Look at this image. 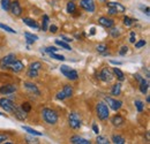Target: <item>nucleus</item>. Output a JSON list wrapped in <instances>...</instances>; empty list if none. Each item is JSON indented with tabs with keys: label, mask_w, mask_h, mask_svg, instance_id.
I'll list each match as a JSON object with an SVG mask.
<instances>
[{
	"label": "nucleus",
	"mask_w": 150,
	"mask_h": 144,
	"mask_svg": "<svg viewBox=\"0 0 150 144\" xmlns=\"http://www.w3.org/2000/svg\"><path fill=\"white\" fill-rule=\"evenodd\" d=\"M42 116L44 119V121L49 125H56L58 121V114L56 111L51 109V108H43L42 111Z\"/></svg>",
	"instance_id": "obj_1"
},
{
	"label": "nucleus",
	"mask_w": 150,
	"mask_h": 144,
	"mask_svg": "<svg viewBox=\"0 0 150 144\" xmlns=\"http://www.w3.org/2000/svg\"><path fill=\"white\" fill-rule=\"evenodd\" d=\"M96 112H97V116L100 120H106L109 118V106L105 105L104 103H99L96 106Z\"/></svg>",
	"instance_id": "obj_2"
},
{
	"label": "nucleus",
	"mask_w": 150,
	"mask_h": 144,
	"mask_svg": "<svg viewBox=\"0 0 150 144\" xmlns=\"http://www.w3.org/2000/svg\"><path fill=\"white\" fill-rule=\"evenodd\" d=\"M60 71H61V73H62L68 80H71V81H76V80L79 78L77 72L74 71V69H71L68 66H61V67H60Z\"/></svg>",
	"instance_id": "obj_3"
},
{
	"label": "nucleus",
	"mask_w": 150,
	"mask_h": 144,
	"mask_svg": "<svg viewBox=\"0 0 150 144\" xmlns=\"http://www.w3.org/2000/svg\"><path fill=\"white\" fill-rule=\"evenodd\" d=\"M16 60V56L14 53L7 54L6 56H4L1 60H0V68L1 69H6V68H9V66L12 65L13 61Z\"/></svg>",
	"instance_id": "obj_4"
},
{
	"label": "nucleus",
	"mask_w": 150,
	"mask_h": 144,
	"mask_svg": "<svg viewBox=\"0 0 150 144\" xmlns=\"http://www.w3.org/2000/svg\"><path fill=\"white\" fill-rule=\"evenodd\" d=\"M68 122H69L71 128H73V129H79L81 127V119H80L79 114L75 113V112L69 113V115H68Z\"/></svg>",
	"instance_id": "obj_5"
},
{
	"label": "nucleus",
	"mask_w": 150,
	"mask_h": 144,
	"mask_svg": "<svg viewBox=\"0 0 150 144\" xmlns=\"http://www.w3.org/2000/svg\"><path fill=\"white\" fill-rule=\"evenodd\" d=\"M72 95H73V88H72V85H68L67 84V85L64 87V89L60 91V92L57 93V98L60 99V100H64L66 98L72 97Z\"/></svg>",
	"instance_id": "obj_6"
},
{
	"label": "nucleus",
	"mask_w": 150,
	"mask_h": 144,
	"mask_svg": "<svg viewBox=\"0 0 150 144\" xmlns=\"http://www.w3.org/2000/svg\"><path fill=\"white\" fill-rule=\"evenodd\" d=\"M15 106L16 105L11 99H7V98H1L0 99V107L2 108L4 111H6V112H13Z\"/></svg>",
	"instance_id": "obj_7"
},
{
	"label": "nucleus",
	"mask_w": 150,
	"mask_h": 144,
	"mask_svg": "<svg viewBox=\"0 0 150 144\" xmlns=\"http://www.w3.org/2000/svg\"><path fill=\"white\" fill-rule=\"evenodd\" d=\"M9 11L14 16H20L22 14V8L20 6L19 1H13L9 5Z\"/></svg>",
	"instance_id": "obj_8"
},
{
	"label": "nucleus",
	"mask_w": 150,
	"mask_h": 144,
	"mask_svg": "<svg viewBox=\"0 0 150 144\" xmlns=\"http://www.w3.org/2000/svg\"><path fill=\"white\" fill-rule=\"evenodd\" d=\"M105 100H106L108 105L112 108L113 111H118V109H120L121 106H122V103L120 100H115V99H113L111 97H106Z\"/></svg>",
	"instance_id": "obj_9"
},
{
	"label": "nucleus",
	"mask_w": 150,
	"mask_h": 144,
	"mask_svg": "<svg viewBox=\"0 0 150 144\" xmlns=\"http://www.w3.org/2000/svg\"><path fill=\"white\" fill-rule=\"evenodd\" d=\"M135 77H136V80L140 82V91L144 95V93H147V91H148V88H149V84H148V82L141 76V75H139V74H135Z\"/></svg>",
	"instance_id": "obj_10"
},
{
	"label": "nucleus",
	"mask_w": 150,
	"mask_h": 144,
	"mask_svg": "<svg viewBox=\"0 0 150 144\" xmlns=\"http://www.w3.org/2000/svg\"><path fill=\"white\" fill-rule=\"evenodd\" d=\"M81 7L87 12H94L95 11V2L94 0H81L80 2Z\"/></svg>",
	"instance_id": "obj_11"
},
{
	"label": "nucleus",
	"mask_w": 150,
	"mask_h": 144,
	"mask_svg": "<svg viewBox=\"0 0 150 144\" xmlns=\"http://www.w3.org/2000/svg\"><path fill=\"white\" fill-rule=\"evenodd\" d=\"M12 113H14V116H15L18 120L23 121V120L27 119V114H25V112H24L21 107H19V106H15Z\"/></svg>",
	"instance_id": "obj_12"
},
{
	"label": "nucleus",
	"mask_w": 150,
	"mask_h": 144,
	"mask_svg": "<svg viewBox=\"0 0 150 144\" xmlns=\"http://www.w3.org/2000/svg\"><path fill=\"white\" fill-rule=\"evenodd\" d=\"M15 91H16V87L13 84H5L0 87V93L2 95H11V93H14Z\"/></svg>",
	"instance_id": "obj_13"
},
{
	"label": "nucleus",
	"mask_w": 150,
	"mask_h": 144,
	"mask_svg": "<svg viewBox=\"0 0 150 144\" xmlns=\"http://www.w3.org/2000/svg\"><path fill=\"white\" fill-rule=\"evenodd\" d=\"M9 68H11L14 73H20V72H22V71H23L24 65H23V62H22V61H20V60H15V61H13V62H12V65L9 66Z\"/></svg>",
	"instance_id": "obj_14"
},
{
	"label": "nucleus",
	"mask_w": 150,
	"mask_h": 144,
	"mask_svg": "<svg viewBox=\"0 0 150 144\" xmlns=\"http://www.w3.org/2000/svg\"><path fill=\"white\" fill-rule=\"evenodd\" d=\"M99 76H100V80L104 82H110L112 80V74L109 71V68H103Z\"/></svg>",
	"instance_id": "obj_15"
},
{
	"label": "nucleus",
	"mask_w": 150,
	"mask_h": 144,
	"mask_svg": "<svg viewBox=\"0 0 150 144\" xmlns=\"http://www.w3.org/2000/svg\"><path fill=\"white\" fill-rule=\"evenodd\" d=\"M98 22H99V23H100L103 27H105V28H112L113 25H114V21H113L112 18H99Z\"/></svg>",
	"instance_id": "obj_16"
},
{
	"label": "nucleus",
	"mask_w": 150,
	"mask_h": 144,
	"mask_svg": "<svg viewBox=\"0 0 150 144\" xmlns=\"http://www.w3.org/2000/svg\"><path fill=\"white\" fill-rule=\"evenodd\" d=\"M22 21H23V23H24L25 25H28V27H30V28H34V29H39L38 23L35 21V20H33V18H22Z\"/></svg>",
	"instance_id": "obj_17"
},
{
	"label": "nucleus",
	"mask_w": 150,
	"mask_h": 144,
	"mask_svg": "<svg viewBox=\"0 0 150 144\" xmlns=\"http://www.w3.org/2000/svg\"><path fill=\"white\" fill-rule=\"evenodd\" d=\"M24 87H25L27 90L30 91L31 93H35V95H37V96L40 95V92H39V90L37 89V87H36L35 84L30 83V82H24Z\"/></svg>",
	"instance_id": "obj_18"
},
{
	"label": "nucleus",
	"mask_w": 150,
	"mask_h": 144,
	"mask_svg": "<svg viewBox=\"0 0 150 144\" xmlns=\"http://www.w3.org/2000/svg\"><path fill=\"white\" fill-rule=\"evenodd\" d=\"M71 142L73 144H90V142L88 141V140H86V138H82V137H80V136H73L72 138H71Z\"/></svg>",
	"instance_id": "obj_19"
},
{
	"label": "nucleus",
	"mask_w": 150,
	"mask_h": 144,
	"mask_svg": "<svg viewBox=\"0 0 150 144\" xmlns=\"http://www.w3.org/2000/svg\"><path fill=\"white\" fill-rule=\"evenodd\" d=\"M108 6L109 7H114L118 11V13H122V12L126 11V8L121 4H119V2H108Z\"/></svg>",
	"instance_id": "obj_20"
},
{
	"label": "nucleus",
	"mask_w": 150,
	"mask_h": 144,
	"mask_svg": "<svg viewBox=\"0 0 150 144\" xmlns=\"http://www.w3.org/2000/svg\"><path fill=\"white\" fill-rule=\"evenodd\" d=\"M22 129H23L24 131H27V133H29V134H31V135H34V136H42V135H43L42 133H39V131H37V130H35V129H33V128H30V127L22 126Z\"/></svg>",
	"instance_id": "obj_21"
},
{
	"label": "nucleus",
	"mask_w": 150,
	"mask_h": 144,
	"mask_svg": "<svg viewBox=\"0 0 150 144\" xmlns=\"http://www.w3.org/2000/svg\"><path fill=\"white\" fill-rule=\"evenodd\" d=\"M111 121H112V124L114 125V126H121V125L124 124L125 120H124V118L120 116V115H114Z\"/></svg>",
	"instance_id": "obj_22"
},
{
	"label": "nucleus",
	"mask_w": 150,
	"mask_h": 144,
	"mask_svg": "<svg viewBox=\"0 0 150 144\" xmlns=\"http://www.w3.org/2000/svg\"><path fill=\"white\" fill-rule=\"evenodd\" d=\"M56 42V44L58 46H60V47H62V49H65V50H67V51H71L72 50V47L68 45V43H66V42H62V40H59V39H56L54 40Z\"/></svg>",
	"instance_id": "obj_23"
},
{
	"label": "nucleus",
	"mask_w": 150,
	"mask_h": 144,
	"mask_svg": "<svg viewBox=\"0 0 150 144\" xmlns=\"http://www.w3.org/2000/svg\"><path fill=\"white\" fill-rule=\"evenodd\" d=\"M112 142L114 144H125L126 143L125 138L121 137V136H119V135H114V136H112Z\"/></svg>",
	"instance_id": "obj_24"
},
{
	"label": "nucleus",
	"mask_w": 150,
	"mask_h": 144,
	"mask_svg": "<svg viewBox=\"0 0 150 144\" xmlns=\"http://www.w3.org/2000/svg\"><path fill=\"white\" fill-rule=\"evenodd\" d=\"M113 72H114V74L117 75V78L119 80V81H124L125 80V75H124V73L121 72L119 68H113Z\"/></svg>",
	"instance_id": "obj_25"
},
{
	"label": "nucleus",
	"mask_w": 150,
	"mask_h": 144,
	"mask_svg": "<svg viewBox=\"0 0 150 144\" xmlns=\"http://www.w3.org/2000/svg\"><path fill=\"white\" fill-rule=\"evenodd\" d=\"M121 92V85L120 84H114L112 87V90H111V93L113 96H119Z\"/></svg>",
	"instance_id": "obj_26"
},
{
	"label": "nucleus",
	"mask_w": 150,
	"mask_h": 144,
	"mask_svg": "<svg viewBox=\"0 0 150 144\" xmlns=\"http://www.w3.org/2000/svg\"><path fill=\"white\" fill-rule=\"evenodd\" d=\"M66 9H67V13H74L75 11H76V6H75V4L73 1H69V2L67 4Z\"/></svg>",
	"instance_id": "obj_27"
},
{
	"label": "nucleus",
	"mask_w": 150,
	"mask_h": 144,
	"mask_svg": "<svg viewBox=\"0 0 150 144\" xmlns=\"http://www.w3.org/2000/svg\"><path fill=\"white\" fill-rule=\"evenodd\" d=\"M0 2H1V8L4 9V11H9V5H11V1L9 0H0Z\"/></svg>",
	"instance_id": "obj_28"
},
{
	"label": "nucleus",
	"mask_w": 150,
	"mask_h": 144,
	"mask_svg": "<svg viewBox=\"0 0 150 144\" xmlns=\"http://www.w3.org/2000/svg\"><path fill=\"white\" fill-rule=\"evenodd\" d=\"M49 21H50V18L45 14V15L43 16V30H44V31H46V30L49 29Z\"/></svg>",
	"instance_id": "obj_29"
},
{
	"label": "nucleus",
	"mask_w": 150,
	"mask_h": 144,
	"mask_svg": "<svg viewBox=\"0 0 150 144\" xmlns=\"http://www.w3.org/2000/svg\"><path fill=\"white\" fill-rule=\"evenodd\" d=\"M96 142L98 144H109V138H106L105 136H97L96 138Z\"/></svg>",
	"instance_id": "obj_30"
},
{
	"label": "nucleus",
	"mask_w": 150,
	"mask_h": 144,
	"mask_svg": "<svg viewBox=\"0 0 150 144\" xmlns=\"http://www.w3.org/2000/svg\"><path fill=\"white\" fill-rule=\"evenodd\" d=\"M0 28H1V29H4V30H5V31H7V32L16 34V31H15L14 29H12L11 27H8V25H6V24H4V23H0Z\"/></svg>",
	"instance_id": "obj_31"
},
{
	"label": "nucleus",
	"mask_w": 150,
	"mask_h": 144,
	"mask_svg": "<svg viewBox=\"0 0 150 144\" xmlns=\"http://www.w3.org/2000/svg\"><path fill=\"white\" fill-rule=\"evenodd\" d=\"M50 56H51L52 59H56V60H60V61H64V60H65V56H64V55L57 54V52H53V53H50Z\"/></svg>",
	"instance_id": "obj_32"
},
{
	"label": "nucleus",
	"mask_w": 150,
	"mask_h": 144,
	"mask_svg": "<svg viewBox=\"0 0 150 144\" xmlns=\"http://www.w3.org/2000/svg\"><path fill=\"white\" fill-rule=\"evenodd\" d=\"M135 106H136L139 112H142V111L144 109V104H143L141 100H135Z\"/></svg>",
	"instance_id": "obj_33"
},
{
	"label": "nucleus",
	"mask_w": 150,
	"mask_h": 144,
	"mask_svg": "<svg viewBox=\"0 0 150 144\" xmlns=\"http://www.w3.org/2000/svg\"><path fill=\"white\" fill-rule=\"evenodd\" d=\"M40 68H42V64H40V62H38V61H35V62H33V64L30 65V69L39 71Z\"/></svg>",
	"instance_id": "obj_34"
},
{
	"label": "nucleus",
	"mask_w": 150,
	"mask_h": 144,
	"mask_svg": "<svg viewBox=\"0 0 150 144\" xmlns=\"http://www.w3.org/2000/svg\"><path fill=\"white\" fill-rule=\"evenodd\" d=\"M21 108H22L25 113H28V112L31 111V105H30V103H23V104L21 105Z\"/></svg>",
	"instance_id": "obj_35"
},
{
	"label": "nucleus",
	"mask_w": 150,
	"mask_h": 144,
	"mask_svg": "<svg viewBox=\"0 0 150 144\" xmlns=\"http://www.w3.org/2000/svg\"><path fill=\"white\" fill-rule=\"evenodd\" d=\"M27 75H28L29 77H37V76H38V71L30 69V68H29V71H28V73H27Z\"/></svg>",
	"instance_id": "obj_36"
},
{
	"label": "nucleus",
	"mask_w": 150,
	"mask_h": 144,
	"mask_svg": "<svg viewBox=\"0 0 150 144\" xmlns=\"http://www.w3.org/2000/svg\"><path fill=\"white\" fill-rule=\"evenodd\" d=\"M133 22H135V21L129 18L128 16H125V18H124V24L127 25V27H131L132 24H133Z\"/></svg>",
	"instance_id": "obj_37"
},
{
	"label": "nucleus",
	"mask_w": 150,
	"mask_h": 144,
	"mask_svg": "<svg viewBox=\"0 0 150 144\" xmlns=\"http://www.w3.org/2000/svg\"><path fill=\"white\" fill-rule=\"evenodd\" d=\"M106 50H108V46H106L105 44H99V45L97 46V51L100 52V53H104Z\"/></svg>",
	"instance_id": "obj_38"
},
{
	"label": "nucleus",
	"mask_w": 150,
	"mask_h": 144,
	"mask_svg": "<svg viewBox=\"0 0 150 144\" xmlns=\"http://www.w3.org/2000/svg\"><path fill=\"white\" fill-rule=\"evenodd\" d=\"M110 35H111L113 38H115V37H118L120 35V31H119V29L113 28V29H111V31H110Z\"/></svg>",
	"instance_id": "obj_39"
},
{
	"label": "nucleus",
	"mask_w": 150,
	"mask_h": 144,
	"mask_svg": "<svg viewBox=\"0 0 150 144\" xmlns=\"http://www.w3.org/2000/svg\"><path fill=\"white\" fill-rule=\"evenodd\" d=\"M146 43H147V42H146L144 39H141V40H139L137 43H135V47H136V49H141V47H143V46L146 45Z\"/></svg>",
	"instance_id": "obj_40"
},
{
	"label": "nucleus",
	"mask_w": 150,
	"mask_h": 144,
	"mask_svg": "<svg viewBox=\"0 0 150 144\" xmlns=\"http://www.w3.org/2000/svg\"><path fill=\"white\" fill-rule=\"evenodd\" d=\"M45 52H47V53L58 52V49H57V47H54V46H49V47H46V49H45Z\"/></svg>",
	"instance_id": "obj_41"
},
{
	"label": "nucleus",
	"mask_w": 150,
	"mask_h": 144,
	"mask_svg": "<svg viewBox=\"0 0 150 144\" xmlns=\"http://www.w3.org/2000/svg\"><path fill=\"white\" fill-rule=\"evenodd\" d=\"M108 12H109L110 15H115V14H118V11H117L114 7H109V11H108Z\"/></svg>",
	"instance_id": "obj_42"
},
{
	"label": "nucleus",
	"mask_w": 150,
	"mask_h": 144,
	"mask_svg": "<svg viewBox=\"0 0 150 144\" xmlns=\"http://www.w3.org/2000/svg\"><path fill=\"white\" fill-rule=\"evenodd\" d=\"M127 51H128V47H127V46H122L121 50H120V52H119V54H120V55H125V54L127 53Z\"/></svg>",
	"instance_id": "obj_43"
},
{
	"label": "nucleus",
	"mask_w": 150,
	"mask_h": 144,
	"mask_svg": "<svg viewBox=\"0 0 150 144\" xmlns=\"http://www.w3.org/2000/svg\"><path fill=\"white\" fill-rule=\"evenodd\" d=\"M24 36L30 37V38H33V39H35V40H37V39H38V36H36V35H33V34H30V32H24Z\"/></svg>",
	"instance_id": "obj_44"
},
{
	"label": "nucleus",
	"mask_w": 150,
	"mask_h": 144,
	"mask_svg": "<svg viewBox=\"0 0 150 144\" xmlns=\"http://www.w3.org/2000/svg\"><path fill=\"white\" fill-rule=\"evenodd\" d=\"M7 138H8V135H6V134H0V143L5 142Z\"/></svg>",
	"instance_id": "obj_45"
},
{
	"label": "nucleus",
	"mask_w": 150,
	"mask_h": 144,
	"mask_svg": "<svg viewBox=\"0 0 150 144\" xmlns=\"http://www.w3.org/2000/svg\"><path fill=\"white\" fill-rule=\"evenodd\" d=\"M49 29H50V31H51V32H53V34L58 31V27H57V25H54V24L50 25V28H49Z\"/></svg>",
	"instance_id": "obj_46"
},
{
	"label": "nucleus",
	"mask_w": 150,
	"mask_h": 144,
	"mask_svg": "<svg viewBox=\"0 0 150 144\" xmlns=\"http://www.w3.org/2000/svg\"><path fill=\"white\" fill-rule=\"evenodd\" d=\"M129 42H131L132 44H134V43H135V32H134V31H132V32H131V38H129Z\"/></svg>",
	"instance_id": "obj_47"
},
{
	"label": "nucleus",
	"mask_w": 150,
	"mask_h": 144,
	"mask_svg": "<svg viewBox=\"0 0 150 144\" xmlns=\"http://www.w3.org/2000/svg\"><path fill=\"white\" fill-rule=\"evenodd\" d=\"M93 130H94L95 134H98V133H99V129H98L97 125H94V126H93Z\"/></svg>",
	"instance_id": "obj_48"
},
{
	"label": "nucleus",
	"mask_w": 150,
	"mask_h": 144,
	"mask_svg": "<svg viewBox=\"0 0 150 144\" xmlns=\"http://www.w3.org/2000/svg\"><path fill=\"white\" fill-rule=\"evenodd\" d=\"M34 42H35V39L30 38V37H27V43L28 44H34Z\"/></svg>",
	"instance_id": "obj_49"
},
{
	"label": "nucleus",
	"mask_w": 150,
	"mask_h": 144,
	"mask_svg": "<svg viewBox=\"0 0 150 144\" xmlns=\"http://www.w3.org/2000/svg\"><path fill=\"white\" fill-rule=\"evenodd\" d=\"M61 39H64L66 43H69V42H72V39H71V38H68V37H66V36H61Z\"/></svg>",
	"instance_id": "obj_50"
},
{
	"label": "nucleus",
	"mask_w": 150,
	"mask_h": 144,
	"mask_svg": "<svg viewBox=\"0 0 150 144\" xmlns=\"http://www.w3.org/2000/svg\"><path fill=\"white\" fill-rule=\"evenodd\" d=\"M110 62H111L112 65H118V66H119V65H121V62H118V61H113V60H111Z\"/></svg>",
	"instance_id": "obj_51"
},
{
	"label": "nucleus",
	"mask_w": 150,
	"mask_h": 144,
	"mask_svg": "<svg viewBox=\"0 0 150 144\" xmlns=\"http://www.w3.org/2000/svg\"><path fill=\"white\" fill-rule=\"evenodd\" d=\"M142 8H143V7H142ZM144 9H146V14H147V15L149 16V8H148V7H146Z\"/></svg>",
	"instance_id": "obj_52"
},
{
	"label": "nucleus",
	"mask_w": 150,
	"mask_h": 144,
	"mask_svg": "<svg viewBox=\"0 0 150 144\" xmlns=\"http://www.w3.org/2000/svg\"><path fill=\"white\" fill-rule=\"evenodd\" d=\"M0 115H1V116H5L6 114H4V113H1V112H0Z\"/></svg>",
	"instance_id": "obj_53"
},
{
	"label": "nucleus",
	"mask_w": 150,
	"mask_h": 144,
	"mask_svg": "<svg viewBox=\"0 0 150 144\" xmlns=\"http://www.w3.org/2000/svg\"><path fill=\"white\" fill-rule=\"evenodd\" d=\"M99 1H100V2H104V1H106V0H99Z\"/></svg>",
	"instance_id": "obj_54"
}]
</instances>
